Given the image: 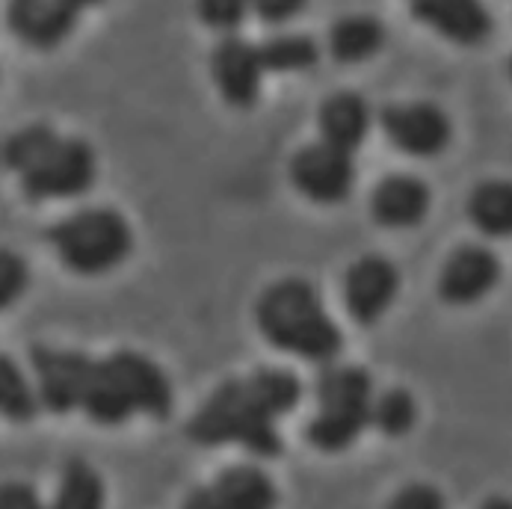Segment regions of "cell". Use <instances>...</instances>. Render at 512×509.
<instances>
[{"mask_svg":"<svg viewBox=\"0 0 512 509\" xmlns=\"http://www.w3.org/2000/svg\"><path fill=\"white\" fill-rule=\"evenodd\" d=\"M104 504V483L101 477L83 462L72 459L63 471V486H60V498L57 507L63 509H95Z\"/></svg>","mask_w":512,"mask_h":509,"instance_id":"22","label":"cell"},{"mask_svg":"<svg viewBox=\"0 0 512 509\" xmlns=\"http://www.w3.org/2000/svg\"><path fill=\"white\" fill-rule=\"evenodd\" d=\"M299 397L302 385L293 373L261 367L246 379L222 382L202 412L190 421L187 436L205 447L237 441L252 453L273 459L282 453L276 421L291 412Z\"/></svg>","mask_w":512,"mask_h":509,"instance_id":"1","label":"cell"},{"mask_svg":"<svg viewBox=\"0 0 512 509\" xmlns=\"http://www.w3.org/2000/svg\"><path fill=\"white\" fill-rule=\"evenodd\" d=\"M74 3H77L80 9H86V6H95V3H101V0H74Z\"/></svg>","mask_w":512,"mask_h":509,"instance_id":"30","label":"cell"},{"mask_svg":"<svg viewBox=\"0 0 512 509\" xmlns=\"http://www.w3.org/2000/svg\"><path fill=\"white\" fill-rule=\"evenodd\" d=\"M80 409L95 424H104V427H116V424H122V421H128L134 415V406H131L128 394L113 379L107 362H92L83 397H80Z\"/></svg>","mask_w":512,"mask_h":509,"instance_id":"17","label":"cell"},{"mask_svg":"<svg viewBox=\"0 0 512 509\" xmlns=\"http://www.w3.org/2000/svg\"><path fill=\"white\" fill-rule=\"evenodd\" d=\"M33 367L39 373V391L51 412H72L80 409V397L92 370V359L83 353L54 350V347H33Z\"/></svg>","mask_w":512,"mask_h":509,"instance_id":"8","label":"cell"},{"mask_svg":"<svg viewBox=\"0 0 512 509\" xmlns=\"http://www.w3.org/2000/svg\"><path fill=\"white\" fill-rule=\"evenodd\" d=\"M74 0H9V27L30 48H57L77 24Z\"/></svg>","mask_w":512,"mask_h":509,"instance_id":"10","label":"cell"},{"mask_svg":"<svg viewBox=\"0 0 512 509\" xmlns=\"http://www.w3.org/2000/svg\"><path fill=\"white\" fill-rule=\"evenodd\" d=\"M39 498L30 486L24 483H6L0 486V507L3 509H24V507H36Z\"/></svg>","mask_w":512,"mask_h":509,"instance_id":"29","label":"cell"},{"mask_svg":"<svg viewBox=\"0 0 512 509\" xmlns=\"http://www.w3.org/2000/svg\"><path fill=\"white\" fill-rule=\"evenodd\" d=\"M385 45V27L373 15L341 18L329 33V51L338 63H365Z\"/></svg>","mask_w":512,"mask_h":509,"instance_id":"19","label":"cell"},{"mask_svg":"<svg viewBox=\"0 0 512 509\" xmlns=\"http://www.w3.org/2000/svg\"><path fill=\"white\" fill-rule=\"evenodd\" d=\"M305 6L308 0H249V9H255L264 24H285L296 18Z\"/></svg>","mask_w":512,"mask_h":509,"instance_id":"27","label":"cell"},{"mask_svg":"<svg viewBox=\"0 0 512 509\" xmlns=\"http://www.w3.org/2000/svg\"><path fill=\"white\" fill-rule=\"evenodd\" d=\"M370 128V110L367 101L356 92H338L323 101L320 107V131L323 140L344 151H356L365 143Z\"/></svg>","mask_w":512,"mask_h":509,"instance_id":"16","label":"cell"},{"mask_svg":"<svg viewBox=\"0 0 512 509\" xmlns=\"http://www.w3.org/2000/svg\"><path fill=\"white\" fill-rule=\"evenodd\" d=\"M107 367L119 382V388L128 394L134 412L140 409L154 418H166L172 412V385L166 373L154 362H148L146 356L122 350L107 359Z\"/></svg>","mask_w":512,"mask_h":509,"instance_id":"13","label":"cell"},{"mask_svg":"<svg viewBox=\"0 0 512 509\" xmlns=\"http://www.w3.org/2000/svg\"><path fill=\"white\" fill-rule=\"evenodd\" d=\"M291 181L305 199L317 205H341L350 199L356 184L353 151H344L326 140L305 146L293 157Z\"/></svg>","mask_w":512,"mask_h":509,"instance_id":"6","label":"cell"},{"mask_svg":"<svg viewBox=\"0 0 512 509\" xmlns=\"http://www.w3.org/2000/svg\"><path fill=\"white\" fill-rule=\"evenodd\" d=\"M370 208L385 228H415L430 214V187L415 175H388L373 190Z\"/></svg>","mask_w":512,"mask_h":509,"instance_id":"15","label":"cell"},{"mask_svg":"<svg viewBox=\"0 0 512 509\" xmlns=\"http://www.w3.org/2000/svg\"><path fill=\"white\" fill-rule=\"evenodd\" d=\"M196 9H199V18H202L211 30L231 33V30H237V27L246 21V15H249V0H199Z\"/></svg>","mask_w":512,"mask_h":509,"instance_id":"25","label":"cell"},{"mask_svg":"<svg viewBox=\"0 0 512 509\" xmlns=\"http://www.w3.org/2000/svg\"><path fill=\"white\" fill-rule=\"evenodd\" d=\"M468 214L474 225L489 237H507L512 231V187L510 181H486L471 193Z\"/></svg>","mask_w":512,"mask_h":509,"instance_id":"20","label":"cell"},{"mask_svg":"<svg viewBox=\"0 0 512 509\" xmlns=\"http://www.w3.org/2000/svg\"><path fill=\"white\" fill-rule=\"evenodd\" d=\"M27 288V264L21 255L0 249V311L9 308Z\"/></svg>","mask_w":512,"mask_h":509,"instance_id":"26","label":"cell"},{"mask_svg":"<svg viewBox=\"0 0 512 509\" xmlns=\"http://www.w3.org/2000/svg\"><path fill=\"white\" fill-rule=\"evenodd\" d=\"M211 495H214V507L264 509L276 504L273 480L255 465H237L225 471L217 486H211Z\"/></svg>","mask_w":512,"mask_h":509,"instance_id":"18","label":"cell"},{"mask_svg":"<svg viewBox=\"0 0 512 509\" xmlns=\"http://www.w3.org/2000/svg\"><path fill=\"white\" fill-rule=\"evenodd\" d=\"M0 415L9 421H30L36 415V397L18 364L0 356Z\"/></svg>","mask_w":512,"mask_h":509,"instance_id":"23","label":"cell"},{"mask_svg":"<svg viewBox=\"0 0 512 509\" xmlns=\"http://www.w3.org/2000/svg\"><path fill=\"white\" fill-rule=\"evenodd\" d=\"M48 240L54 243L63 264L80 276H101L119 267L134 249L128 219L110 208L80 211L51 225Z\"/></svg>","mask_w":512,"mask_h":509,"instance_id":"3","label":"cell"},{"mask_svg":"<svg viewBox=\"0 0 512 509\" xmlns=\"http://www.w3.org/2000/svg\"><path fill=\"white\" fill-rule=\"evenodd\" d=\"M394 509H441L444 507V498L433 486H424V483H415V486H406L394 501Z\"/></svg>","mask_w":512,"mask_h":509,"instance_id":"28","label":"cell"},{"mask_svg":"<svg viewBox=\"0 0 512 509\" xmlns=\"http://www.w3.org/2000/svg\"><path fill=\"white\" fill-rule=\"evenodd\" d=\"M373 379L362 367H326L317 379L320 415L308 424V441L317 450H347L370 424Z\"/></svg>","mask_w":512,"mask_h":509,"instance_id":"4","label":"cell"},{"mask_svg":"<svg viewBox=\"0 0 512 509\" xmlns=\"http://www.w3.org/2000/svg\"><path fill=\"white\" fill-rule=\"evenodd\" d=\"M385 137L412 157H436L453 140L450 119L436 104H391L379 113Z\"/></svg>","mask_w":512,"mask_h":509,"instance_id":"7","label":"cell"},{"mask_svg":"<svg viewBox=\"0 0 512 509\" xmlns=\"http://www.w3.org/2000/svg\"><path fill=\"white\" fill-rule=\"evenodd\" d=\"M258 326L273 347L308 362H332L344 350L341 329L305 279H285L267 288L258 302Z\"/></svg>","mask_w":512,"mask_h":509,"instance_id":"2","label":"cell"},{"mask_svg":"<svg viewBox=\"0 0 512 509\" xmlns=\"http://www.w3.org/2000/svg\"><path fill=\"white\" fill-rule=\"evenodd\" d=\"M264 72H305L320 63V48L311 36H276L255 48Z\"/></svg>","mask_w":512,"mask_h":509,"instance_id":"21","label":"cell"},{"mask_svg":"<svg viewBox=\"0 0 512 509\" xmlns=\"http://www.w3.org/2000/svg\"><path fill=\"white\" fill-rule=\"evenodd\" d=\"M18 175L33 202L83 196L95 184V151L83 140L54 137V143Z\"/></svg>","mask_w":512,"mask_h":509,"instance_id":"5","label":"cell"},{"mask_svg":"<svg viewBox=\"0 0 512 509\" xmlns=\"http://www.w3.org/2000/svg\"><path fill=\"white\" fill-rule=\"evenodd\" d=\"M498 279H501V264L489 249L462 246L447 258L441 270L439 293L450 305H471L492 291Z\"/></svg>","mask_w":512,"mask_h":509,"instance_id":"11","label":"cell"},{"mask_svg":"<svg viewBox=\"0 0 512 509\" xmlns=\"http://www.w3.org/2000/svg\"><path fill=\"white\" fill-rule=\"evenodd\" d=\"M415 415H418V406H415L412 394L403 391V388H394V391L382 394L376 400V406L370 403V421L379 427V433L391 438L406 436L415 427Z\"/></svg>","mask_w":512,"mask_h":509,"instance_id":"24","label":"cell"},{"mask_svg":"<svg viewBox=\"0 0 512 509\" xmlns=\"http://www.w3.org/2000/svg\"><path fill=\"white\" fill-rule=\"evenodd\" d=\"M211 66H214V80L220 86L222 98L231 107H237V110L255 107V101L261 95V77H264L255 45H249L237 36H228L217 45Z\"/></svg>","mask_w":512,"mask_h":509,"instance_id":"12","label":"cell"},{"mask_svg":"<svg viewBox=\"0 0 512 509\" xmlns=\"http://www.w3.org/2000/svg\"><path fill=\"white\" fill-rule=\"evenodd\" d=\"M397 291H400V273L382 255H365L347 270V279H344L347 308L353 320L362 326L376 323L391 308Z\"/></svg>","mask_w":512,"mask_h":509,"instance_id":"9","label":"cell"},{"mask_svg":"<svg viewBox=\"0 0 512 509\" xmlns=\"http://www.w3.org/2000/svg\"><path fill=\"white\" fill-rule=\"evenodd\" d=\"M409 9L459 45H480L492 33V15L483 0H409Z\"/></svg>","mask_w":512,"mask_h":509,"instance_id":"14","label":"cell"}]
</instances>
